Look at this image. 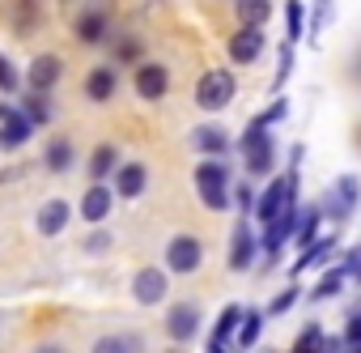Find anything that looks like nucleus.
I'll list each match as a JSON object with an SVG mask.
<instances>
[{"label":"nucleus","instance_id":"dca6fc26","mask_svg":"<svg viewBox=\"0 0 361 353\" xmlns=\"http://www.w3.org/2000/svg\"><path fill=\"white\" fill-rule=\"evenodd\" d=\"M192 149H200V153H209V157H226V149H230V136H226L221 128L204 124V128H196V132H192Z\"/></svg>","mask_w":361,"mask_h":353},{"label":"nucleus","instance_id":"f3484780","mask_svg":"<svg viewBox=\"0 0 361 353\" xmlns=\"http://www.w3.org/2000/svg\"><path fill=\"white\" fill-rule=\"evenodd\" d=\"M115 68H90V77H85V94H90V102H111V94H115Z\"/></svg>","mask_w":361,"mask_h":353},{"label":"nucleus","instance_id":"5701e85b","mask_svg":"<svg viewBox=\"0 0 361 353\" xmlns=\"http://www.w3.org/2000/svg\"><path fill=\"white\" fill-rule=\"evenodd\" d=\"M243 315H247L243 306H226V311H221V319H217V332H213V340H221V345H226L230 336H238V328H243Z\"/></svg>","mask_w":361,"mask_h":353},{"label":"nucleus","instance_id":"4c0bfd02","mask_svg":"<svg viewBox=\"0 0 361 353\" xmlns=\"http://www.w3.org/2000/svg\"><path fill=\"white\" fill-rule=\"evenodd\" d=\"M209 353H226V345H221V340H213V345H209Z\"/></svg>","mask_w":361,"mask_h":353},{"label":"nucleus","instance_id":"c9c22d12","mask_svg":"<svg viewBox=\"0 0 361 353\" xmlns=\"http://www.w3.org/2000/svg\"><path fill=\"white\" fill-rule=\"evenodd\" d=\"M85 247H90V251H106V247H111V234H106V230H98V234H90V243H85Z\"/></svg>","mask_w":361,"mask_h":353},{"label":"nucleus","instance_id":"cd10ccee","mask_svg":"<svg viewBox=\"0 0 361 353\" xmlns=\"http://www.w3.org/2000/svg\"><path fill=\"white\" fill-rule=\"evenodd\" d=\"M348 209H357V201H361V179H357V174H340V179H336V188H331Z\"/></svg>","mask_w":361,"mask_h":353},{"label":"nucleus","instance_id":"2f4dec72","mask_svg":"<svg viewBox=\"0 0 361 353\" xmlns=\"http://www.w3.org/2000/svg\"><path fill=\"white\" fill-rule=\"evenodd\" d=\"M115 60H119V64H136V60H140V43H136V39H119Z\"/></svg>","mask_w":361,"mask_h":353},{"label":"nucleus","instance_id":"7c9ffc66","mask_svg":"<svg viewBox=\"0 0 361 353\" xmlns=\"http://www.w3.org/2000/svg\"><path fill=\"white\" fill-rule=\"evenodd\" d=\"M331 13H336V5H331V0H319V9H314V22L306 26V30H310V39H319V35H323V26L331 22Z\"/></svg>","mask_w":361,"mask_h":353},{"label":"nucleus","instance_id":"c85d7f7f","mask_svg":"<svg viewBox=\"0 0 361 353\" xmlns=\"http://www.w3.org/2000/svg\"><path fill=\"white\" fill-rule=\"evenodd\" d=\"M22 111H26V115H30V124H35V128H39V124H47V119H51V107H47V102H43V94H26V98H22Z\"/></svg>","mask_w":361,"mask_h":353},{"label":"nucleus","instance_id":"f704fd0d","mask_svg":"<svg viewBox=\"0 0 361 353\" xmlns=\"http://www.w3.org/2000/svg\"><path fill=\"white\" fill-rule=\"evenodd\" d=\"M293 302H298V289H293V285H289V289H285V294H281V298H276V302H272V315H285V311H289V306H293Z\"/></svg>","mask_w":361,"mask_h":353},{"label":"nucleus","instance_id":"412c9836","mask_svg":"<svg viewBox=\"0 0 361 353\" xmlns=\"http://www.w3.org/2000/svg\"><path fill=\"white\" fill-rule=\"evenodd\" d=\"M336 243H340V234H327L323 243H314V247H306V251H302V260L293 264V273H302V268H319V264H327V260H331V251H336Z\"/></svg>","mask_w":361,"mask_h":353},{"label":"nucleus","instance_id":"ea45409f","mask_svg":"<svg viewBox=\"0 0 361 353\" xmlns=\"http://www.w3.org/2000/svg\"><path fill=\"white\" fill-rule=\"evenodd\" d=\"M357 281H361V273H357Z\"/></svg>","mask_w":361,"mask_h":353},{"label":"nucleus","instance_id":"4be33fe9","mask_svg":"<svg viewBox=\"0 0 361 353\" xmlns=\"http://www.w3.org/2000/svg\"><path fill=\"white\" fill-rule=\"evenodd\" d=\"M94 353H140V336H132V332L102 336V340L94 345Z\"/></svg>","mask_w":361,"mask_h":353},{"label":"nucleus","instance_id":"6e6552de","mask_svg":"<svg viewBox=\"0 0 361 353\" xmlns=\"http://www.w3.org/2000/svg\"><path fill=\"white\" fill-rule=\"evenodd\" d=\"M60 73H64V60H60V56H39V60H30L26 85H30L35 94H47V90L60 81Z\"/></svg>","mask_w":361,"mask_h":353},{"label":"nucleus","instance_id":"ddd939ff","mask_svg":"<svg viewBox=\"0 0 361 353\" xmlns=\"http://www.w3.org/2000/svg\"><path fill=\"white\" fill-rule=\"evenodd\" d=\"M251 260H255V234H251V222H238L234 226V243H230V268L247 273Z\"/></svg>","mask_w":361,"mask_h":353},{"label":"nucleus","instance_id":"7ed1b4c3","mask_svg":"<svg viewBox=\"0 0 361 353\" xmlns=\"http://www.w3.org/2000/svg\"><path fill=\"white\" fill-rule=\"evenodd\" d=\"M234 90H238L234 73H226V68H209V73L196 81V102H200L204 111H221V107L234 102Z\"/></svg>","mask_w":361,"mask_h":353},{"label":"nucleus","instance_id":"0eeeda50","mask_svg":"<svg viewBox=\"0 0 361 353\" xmlns=\"http://www.w3.org/2000/svg\"><path fill=\"white\" fill-rule=\"evenodd\" d=\"M264 56V30H251V26H238L230 35V60L234 64H255Z\"/></svg>","mask_w":361,"mask_h":353},{"label":"nucleus","instance_id":"473e14b6","mask_svg":"<svg viewBox=\"0 0 361 353\" xmlns=\"http://www.w3.org/2000/svg\"><path fill=\"white\" fill-rule=\"evenodd\" d=\"M0 90H5V94H18V68H13L5 56H0Z\"/></svg>","mask_w":361,"mask_h":353},{"label":"nucleus","instance_id":"39448f33","mask_svg":"<svg viewBox=\"0 0 361 353\" xmlns=\"http://www.w3.org/2000/svg\"><path fill=\"white\" fill-rule=\"evenodd\" d=\"M166 264H170V273H196L200 264H204V247H200V239H192V234H178V239H170V247H166Z\"/></svg>","mask_w":361,"mask_h":353},{"label":"nucleus","instance_id":"393cba45","mask_svg":"<svg viewBox=\"0 0 361 353\" xmlns=\"http://www.w3.org/2000/svg\"><path fill=\"white\" fill-rule=\"evenodd\" d=\"M47 166H51V170H56V174H60V170H68V166H73V145H68V140H64V136H56V140H51V145H47Z\"/></svg>","mask_w":361,"mask_h":353},{"label":"nucleus","instance_id":"aec40b11","mask_svg":"<svg viewBox=\"0 0 361 353\" xmlns=\"http://www.w3.org/2000/svg\"><path fill=\"white\" fill-rule=\"evenodd\" d=\"M272 18V0H238V22L251 30H264V22Z\"/></svg>","mask_w":361,"mask_h":353},{"label":"nucleus","instance_id":"b1692460","mask_svg":"<svg viewBox=\"0 0 361 353\" xmlns=\"http://www.w3.org/2000/svg\"><path fill=\"white\" fill-rule=\"evenodd\" d=\"M302 35H306V9L298 5V0H289L285 5V43H293Z\"/></svg>","mask_w":361,"mask_h":353},{"label":"nucleus","instance_id":"1a4fd4ad","mask_svg":"<svg viewBox=\"0 0 361 353\" xmlns=\"http://www.w3.org/2000/svg\"><path fill=\"white\" fill-rule=\"evenodd\" d=\"M166 90H170V73H166L161 64H153V60H149V64H140V68H136V94H140L145 102H157Z\"/></svg>","mask_w":361,"mask_h":353},{"label":"nucleus","instance_id":"423d86ee","mask_svg":"<svg viewBox=\"0 0 361 353\" xmlns=\"http://www.w3.org/2000/svg\"><path fill=\"white\" fill-rule=\"evenodd\" d=\"M0 119H5V128H0V149H18V145H26L30 136H35V124H30V115L18 107H5L0 111Z\"/></svg>","mask_w":361,"mask_h":353},{"label":"nucleus","instance_id":"f8f14e48","mask_svg":"<svg viewBox=\"0 0 361 353\" xmlns=\"http://www.w3.org/2000/svg\"><path fill=\"white\" fill-rule=\"evenodd\" d=\"M132 298L145 302V306L161 302V298H166V273H161V268H140L136 281H132Z\"/></svg>","mask_w":361,"mask_h":353},{"label":"nucleus","instance_id":"58836bf2","mask_svg":"<svg viewBox=\"0 0 361 353\" xmlns=\"http://www.w3.org/2000/svg\"><path fill=\"white\" fill-rule=\"evenodd\" d=\"M39 353H64V349H60V345H43Z\"/></svg>","mask_w":361,"mask_h":353},{"label":"nucleus","instance_id":"20e7f679","mask_svg":"<svg viewBox=\"0 0 361 353\" xmlns=\"http://www.w3.org/2000/svg\"><path fill=\"white\" fill-rule=\"evenodd\" d=\"M243 157H247V174H251V179H255V174H268L272 162H276L272 136H268V128H259L255 119H251V128L243 132Z\"/></svg>","mask_w":361,"mask_h":353},{"label":"nucleus","instance_id":"e433bc0d","mask_svg":"<svg viewBox=\"0 0 361 353\" xmlns=\"http://www.w3.org/2000/svg\"><path fill=\"white\" fill-rule=\"evenodd\" d=\"M234 196H238V205H243V209H247V213H251V209H255V196H251V188H238V192H234Z\"/></svg>","mask_w":361,"mask_h":353},{"label":"nucleus","instance_id":"f03ea898","mask_svg":"<svg viewBox=\"0 0 361 353\" xmlns=\"http://www.w3.org/2000/svg\"><path fill=\"white\" fill-rule=\"evenodd\" d=\"M196 188H200V201H204V209H226L230 205V170H226V162L221 157H209V162H200L196 166Z\"/></svg>","mask_w":361,"mask_h":353},{"label":"nucleus","instance_id":"f257e3e1","mask_svg":"<svg viewBox=\"0 0 361 353\" xmlns=\"http://www.w3.org/2000/svg\"><path fill=\"white\" fill-rule=\"evenodd\" d=\"M298 205V174L289 170V174H276V179L264 188V196L255 201V217L264 222V226H272L285 209H293Z\"/></svg>","mask_w":361,"mask_h":353},{"label":"nucleus","instance_id":"c756f323","mask_svg":"<svg viewBox=\"0 0 361 353\" xmlns=\"http://www.w3.org/2000/svg\"><path fill=\"white\" fill-rule=\"evenodd\" d=\"M323 345H327V336L310 323V328H302V336H298V345H293V353H323Z\"/></svg>","mask_w":361,"mask_h":353},{"label":"nucleus","instance_id":"4468645a","mask_svg":"<svg viewBox=\"0 0 361 353\" xmlns=\"http://www.w3.org/2000/svg\"><path fill=\"white\" fill-rule=\"evenodd\" d=\"M106 26H111V18H106V9H85L81 18H77V39L81 43H102L106 39Z\"/></svg>","mask_w":361,"mask_h":353},{"label":"nucleus","instance_id":"6ab92c4d","mask_svg":"<svg viewBox=\"0 0 361 353\" xmlns=\"http://www.w3.org/2000/svg\"><path fill=\"white\" fill-rule=\"evenodd\" d=\"M119 170V153H115V145H98L94 153H90V174H94V184H102L106 174H115Z\"/></svg>","mask_w":361,"mask_h":353},{"label":"nucleus","instance_id":"bb28decb","mask_svg":"<svg viewBox=\"0 0 361 353\" xmlns=\"http://www.w3.org/2000/svg\"><path fill=\"white\" fill-rule=\"evenodd\" d=\"M344 281H348V273H344V268L323 273V277H319V285H314V298H336V294L344 289Z\"/></svg>","mask_w":361,"mask_h":353},{"label":"nucleus","instance_id":"a211bd4d","mask_svg":"<svg viewBox=\"0 0 361 353\" xmlns=\"http://www.w3.org/2000/svg\"><path fill=\"white\" fill-rule=\"evenodd\" d=\"M64 226H68V205H64V201H47V205L39 209V234L51 239V234H60Z\"/></svg>","mask_w":361,"mask_h":353},{"label":"nucleus","instance_id":"72a5a7b5","mask_svg":"<svg viewBox=\"0 0 361 353\" xmlns=\"http://www.w3.org/2000/svg\"><path fill=\"white\" fill-rule=\"evenodd\" d=\"M344 345H348L353 353H361V315H353V319H348V332H344Z\"/></svg>","mask_w":361,"mask_h":353},{"label":"nucleus","instance_id":"9b49d317","mask_svg":"<svg viewBox=\"0 0 361 353\" xmlns=\"http://www.w3.org/2000/svg\"><path fill=\"white\" fill-rule=\"evenodd\" d=\"M145 184H149V170L140 162H119V170H115V196L136 201L145 192Z\"/></svg>","mask_w":361,"mask_h":353},{"label":"nucleus","instance_id":"9d476101","mask_svg":"<svg viewBox=\"0 0 361 353\" xmlns=\"http://www.w3.org/2000/svg\"><path fill=\"white\" fill-rule=\"evenodd\" d=\"M166 332H170L174 340H192V336L200 332V306H192V302H178V306L166 315Z\"/></svg>","mask_w":361,"mask_h":353},{"label":"nucleus","instance_id":"a878e982","mask_svg":"<svg viewBox=\"0 0 361 353\" xmlns=\"http://www.w3.org/2000/svg\"><path fill=\"white\" fill-rule=\"evenodd\" d=\"M259 332H264V315H259V311H247V315H243V328H238V345H243V349H255Z\"/></svg>","mask_w":361,"mask_h":353},{"label":"nucleus","instance_id":"2eb2a0df","mask_svg":"<svg viewBox=\"0 0 361 353\" xmlns=\"http://www.w3.org/2000/svg\"><path fill=\"white\" fill-rule=\"evenodd\" d=\"M111 205H115V192H111L106 184H94V188L85 192V201H81V217H85V222H102V217L111 213Z\"/></svg>","mask_w":361,"mask_h":353}]
</instances>
